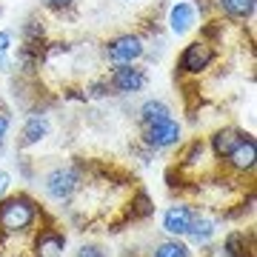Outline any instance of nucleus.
Returning a JSON list of instances; mask_svg holds the SVG:
<instances>
[{
  "mask_svg": "<svg viewBox=\"0 0 257 257\" xmlns=\"http://www.w3.org/2000/svg\"><path fill=\"white\" fill-rule=\"evenodd\" d=\"M37 220V206L29 194H12L0 200V229L18 234V231L32 229Z\"/></svg>",
  "mask_w": 257,
  "mask_h": 257,
  "instance_id": "1",
  "label": "nucleus"
},
{
  "mask_svg": "<svg viewBox=\"0 0 257 257\" xmlns=\"http://www.w3.org/2000/svg\"><path fill=\"white\" fill-rule=\"evenodd\" d=\"M214 46H211L209 40H192L189 46L183 49V55H180V72L183 74H203L214 63Z\"/></svg>",
  "mask_w": 257,
  "mask_h": 257,
  "instance_id": "2",
  "label": "nucleus"
},
{
  "mask_svg": "<svg viewBox=\"0 0 257 257\" xmlns=\"http://www.w3.org/2000/svg\"><path fill=\"white\" fill-rule=\"evenodd\" d=\"M143 55H146V46H143V37H138V35H120L106 43V57L114 66L138 63Z\"/></svg>",
  "mask_w": 257,
  "mask_h": 257,
  "instance_id": "3",
  "label": "nucleus"
},
{
  "mask_svg": "<svg viewBox=\"0 0 257 257\" xmlns=\"http://www.w3.org/2000/svg\"><path fill=\"white\" fill-rule=\"evenodd\" d=\"M180 135L183 128L175 117H166V120H157L152 126H143V140H146L149 149H169L180 143Z\"/></svg>",
  "mask_w": 257,
  "mask_h": 257,
  "instance_id": "4",
  "label": "nucleus"
},
{
  "mask_svg": "<svg viewBox=\"0 0 257 257\" xmlns=\"http://www.w3.org/2000/svg\"><path fill=\"white\" fill-rule=\"evenodd\" d=\"M106 83H109L117 94H135L146 86V72L135 63H123V66H114V69H111Z\"/></svg>",
  "mask_w": 257,
  "mask_h": 257,
  "instance_id": "5",
  "label": "nucleus"
},
{
  "mask_svg": "<svg viewBox=\"0 0 257 257\" xmlns=\"http://www.w3.org/2000/svg\"><path fill=\"white\" fill-rule=\"evenodd\" d=\"M43 186H46V194L52 197V200H69L74 192H77V186H80V175L74 172V169H55V172H49L46 180H43Z\"/></svg>",
  "mask_w": 257,
  "mask_h": 257,
  "instance_id": "6",
  "label": "nucleus"
},
{
  "mask_svg": "<svg viewBox=\"0 0 257 257\" xmlns=\"http://www.w3.org/2000/svg\"><path fill=\"white\" fill-rule=\"evenodd\" d=\"M194 217H197V211H194L192 206H183V203L169 206L166 214H163V229L169 231V234H175V237H183V234H189Z\"/></svg>",
  "mask_w": 257,
  "mask_h": 257,
  "instance_id": "7",
  "label": "nucleus"
},
{
  "mask_svg": "<svg viewBox=\"0 0 257 257\" xmlns=\"http://www.w3.org/2000/svg\"><path fill=\"white\" fill-rule=\"evenodd\" d=\"M226 160H229V166L234 169V172H243V175H246V172H254V166H257V143L246 135V138L237 143V149H234Z\"/></svg>",
  "mask_w": 257,
  "mask_h": 257,
  "instance_id": "8",
  "label": "nucleus"
},
{
  "mask_svg": "<svg viewBox=\"0 0 257 257\" xmlns=\"http://www.w3.org/2000/svg\"><path fill=\"white\" fill-rule=\"evenodd\" d=\"M194 20H197V12H194V6L192 3H175L172 9H169V29H172V35H177V37H183V35H189L194 29Z\"/></svg>",
  "mask_w": 257,
  "mask_h": 257,
  "instance_id": "9",
  "label": "nucleus"
},
{
  "mask_svg": "<svg viewBox=\"0 0 257 257\" xmlns=\"http://www.w3.org/2000/svg\"><path fill=\"white\" fill-rule=\"evenodd\" d=\"M243 138H246V135H243L240 128H220V132L211 138V152L217 157H229Z\"/></svg>",
  "mask_w": 257,
  "mask_h": 257,
  "instance_id": "10",
  "label": "nucleus"
},
{
  "mask_svg": "<svg viewBox=\"0 0 257 257\" xmlns=\"http://www.w3.org/2000/svg\"><path fill=\"white\" fill-rule=\"evenodd\" d=\"M217 9L231 20H251L257 9V0H217Z\"/></svg>",
  "mask_w": 257,
  "mask_h": 257,
  "instance_id": "11",
  "label": "nucleus"
},
{
  "mask_svg": "<svg viewBox=\"0 0 257 257\" xmlns=\"http://www.w3.org/2000/svg\"><path fill=\"white\" fill-rule=\"evenodd\" d=\"M49 135V120L43 114H35V117L26 120V126H23V135H20V146H35L40 140Z\"/></svg>",
  "mask_w": 257,
  "mask_h": 257,
  "instance_id": "12",
  "label": "nucleus"
},
{
  "mask_svg": "<svg viewBox=\"0 0 257 257\" xmlns=\"http://www.w3.org/2000/svg\"><path fill=\"white\" fill-rule=\"evenodd\" d=\"M140 123L143 126H152V123H157V120H166L172 117V111H169V106H166L163 100H146L143 106H140Z\"/></svg>",
  "mask_w": 257,
  "mask_h": 257,
  "instance_id": "13",
  "label": "nucleus"
},
{
  "mask_svg": "<svg viewBox=\"0 0 257 257\" xmlns=\"http://www.w3.org/2000/svg\"><path fill=\"white\" fill-rule=\"evenodd\" d=\"M66 240L57 234V231H43L40 240H37V254L40 257H60Z\"/></svg>",
  "mask_w": 257,
  "mask_h": 257,
  "instance_id": "14",
  "label": "nucleus"
},
{
  "mask_svg": "<svg viewBox=\"0 0 257 257\" xmlns=\"http://www.w3.org/2000/svg\"><path fill=\"white\" fill-rule=\"evenodd\" d=\"M189 237L194 240V243H209L211 237H214V220H206V217H194V223H192V229H189Z\"/></svg>",
  "mask_w": 257,
  "mask_h": 257,
  "instance_id": "15",
  "label": "nucleus"
},
{
  "mask_svg": "<svg viewBox=\"0 0 257 257\" xmlns=\"http://www.w3.org/2000/svg\"><path fill=\"white\" fill-rule=\"evenodd\" d=\"M223 251L226 257H246V234L243 231H231L229 237L223 240Z\"/></svg>",
  "mask_w": 257,
  "mask_h": 257,
  "instance_id": "16",
  "label": "nucleus"
},
{
  "mask_svg": "<svg viewBox=\"0 0 257 257\" xmlns=\"http://www.w3.org/2000/svg\"><path fill=\"white\" fill-rule=\"evenodd\" d=\"M155 257H192V251L180 240H166V243H160L155 248Z\"/></svg>",
  "mask_w": 257,
  "mask_h": 257,
  "instance_id": "17",
  "label": "nucleus"
},
{
  "mask_svg": "<svg viewBox=\"0 0 257 257\" xmlns=\"http://www.w3.org/2000/svg\"><path fill=\"white\" fill-rule=\"evenodd\" d=\"M203 152H206L203 140H194L192 146H189V152H186V157H183V166H194L197 160H203Z\"/></svg>",
  "mask_w": 257,
  "mask_h": 257,
  "instance_id": "18",
  "label": "nucleus"
},
{
  "mask_svg": "<svg viewBox=\"0 0 257 257\" xmlns=\"http://www.w3.org/2000/svg\"><path fill=\"white\" fill-rule=\"evenodd\" d=\"M9 49H12V32H0V69H6Z\"/></svg>",
  "mask_w": 257,
  "mask_h": 257,
  "instance_id": "19",
  "label": "nucleus"
},
{
  "mask_svg": "<svg viewBox=\"0 0 257 257\" xmlns=\"http://www.w3.org/2000/svg\"><path fill=\"white\" fill-rule=\"evenodd\" d=\"M77 257H106V254H103V248H97V246H83L80 251H77Z\"/></svg>",
  "mask_w": 257,
  "mask_h": 257,
  "instance_id": "20",
  "label": "nucleus"
},
{
  "mask_svg": "<svg viewBox=\"0 0 257 257\" xmlns=\"http://www.w3.org/2000/svg\"><path fill=\"white\" fill-rule=\"evenodd\" d=\"M9 186H12V175H9V172H0V200L6 197Z\"/></svg>",
  "mask_w": 257,
  "mask_h": 257,
  "instance_id": "21",
  "label": "nucleus"
},
{
  "mask_svg": "<svg viewBox=\"0 0 257 257\" xmlns=\"http://www.w3.org/2000/svg\"><path fill=\"white\" fill-rule=\"evenodd\" d=\"M6 132H9V117L0 114V146H3V140H6Z\"/></svg>",
  "mask_w": 257,
  "mask_h": 257,
  "instance_id": "22",
  "label": "nucleus"
},
{
  "mask_svg": "<svg viewBox=\"0 0 257 257\" xmlns=\"http://www.w3.org/2000/svg\"><path fill=\"white\" fill-rule=\"evenodd\" d=\"M49 6H52V9H69V6H72L74 0H46Z\"/></svg>",
  "mask_w": 257,
  "mask_h": 257,
  "instance_id": "23",
  "label": "nucleus"
}]
</instances>
